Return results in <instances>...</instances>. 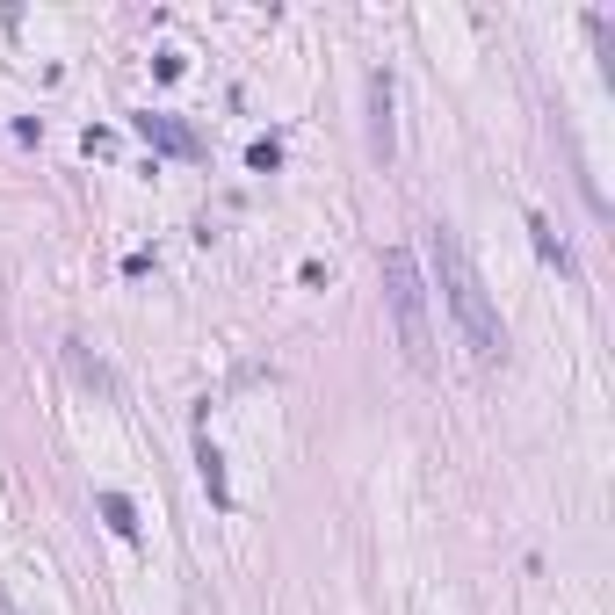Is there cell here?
I'll return each instance as SVG.
<instances>
[{
	"label": "cell",
	"mask_w": 615,
	"mask_h": 615,
	"mask_svg": "<svg viewBox=\"0 0 615 615\" xmlns=\"http://www.w3.org/2000/svg\"><path fill=\"white\" fill-rule=\"evenodd\" d=\"M427 254H435V283H442V297H449L456 326H464L471 355H478V362H500V355H507V326H500V312H492V290H485V275H478V261H471L464 232L435 225V232H427Z\"/></svg>",
	"instance_id": "6da1fadb"
},
{
	"label": "cell",
	"mask_w": 615,
	"mask_h": 615,
	"mask_svg": "<svg viewBox=\"0 0 615 615\" xmlns=\"http://www.w3.org/2000/svg\"><path fill=\"white\" fill-rule=\"evenodd\" d=\"M384 304L398 319V341H406L413 369H435V333H427V283H420V261L406 246H391L384 254Z\"/></svg>",
	"instance_id": "7a4b0ae2"
},
{
	"label": "cell",
	"mask_w": 615,
	"mask_h": 615,
	"mask_svg": "<svg viewBox=\"0 0 615 615\" xmlns=\"http://www.w3.org/2000/svg\"><path fill=\"white\" fill-rule=\"evenodd\" d=\"M131 131L152 145V152H174V160H196V131H189V123H181V116H167V109H138L131 116Z\"/></svg>",
	"instance_id": "3957f363"
},
{
	"label": "cell",
	"mask_w": 615,
	"mask_h": 615,
	"mask_svg": "<svg viewBox=\"0 0 615 615\" xmlns=\"http://www.w3.org/2000/svg\"><path fill=\"white\" fill-rule=\"evenodd\" d=\"M369 152H377V160L398 152V131H391V73H369Z\"/></svg>",
	"instance_id": "277c9868"
},
{
	"label": "cell",
	"mask_w": 615,
	"mask_h": 615,
	"mask_svg": "<svg viewBox=\"0 0 615 615\" xmlns=\"http://www.w3.org/2000/svg\"><path fill=\"white\" fill-rule=\"evenodd\" d=\"M529 239H536V254H543L550 268H558V275H579V261H572V246L558 239V225H550V218H529Z\"/></svg>",
	"instance_id": "5b68a950"
},
{
	"label": "cell",
	"mask_w": 615,
	"mask_h": 615,
	"mask_svg": "<svg viewBox=\"0 0 615 615\" xmlns=\"http://www.w3.org/2000/svg\"><path fill=\"white\" fill-rule=\"evenodd\" d=\"M196 471H203V492H210V507H232V485H225V456L210 449V435L196 442Z\"/></svg>",
	"instance_id": "8992f818"
},
{
	"label": "cell",
	"mask_w": 615,
	"mask_h": 615,
	"mask_svg": "<svg viewBox=\"0 0 615 615\" xmlns=\"http://www.w3.org/2000/svg\"><path fill=\"white\" fill-rule=\"evenodd\" d=\"M95 507H102V521H109V529H116L123 543H138V529H145V521H138V507H131V500H123V492H102V500H95Z\"/></svg>",
	"instance_id": "52a82bcc"
},
{
	"label": "cell",
	"mask_w": 615,
	"mask_h": 615,
	"mask_svg": "<svg viewBox=\"0 0 615 615\" xmlns=\"http://www.w3.org/2000/svg\"><path fill=\"white\" fill-rule=\"evenodd\" d=\"M246 167H254V174H275V167H283V145H275V138H254V145H246Z\"/></svg>",
	"instance_id": "ba28073f"
},
{
	"label": "cell",
	"mask_w": 615,
	"mask_h": 615,
	"mask_svg": "<svg viewBox=\"0 0 615 615\" xmlns=\"http://www.w3.org/2000/svg\"><path fill=\"white\" fill-rule=\"evenodd\" d=\"M73 369H80V377H87V384H95V391H109V369H102V362H87L80 348H73Z\"/></svg>",
	"instance_id": "9c48e42d"
}]
</instances>
